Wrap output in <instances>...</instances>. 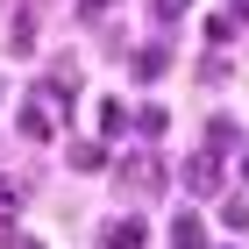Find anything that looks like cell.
Returning <instances> with one entry per match:
<instances>
[{"instance_id": "1", "label": "cell", "mask_w": 249, "mask_h": 249, "mask_svg": "<svg viewBox=\"0 0 249 249\" xmlns=\"http://www.w3.org/2000/svg\"><path fill=\"white\" fill-rule=\"evenodd\" d=\"M121 185H128V192H157V185H164V164H157L150 150L128 157V164H121Z\"/></svg>"}, {"instance_id": "2", "label": "cell", "mask_w": 249, "mask_h": 249, "mask_svg": "<svg viewBox=\"0 0 249 249\" xmlns=\"http://www.w3.org/2000/svg\"><path fill=\"white\" fill-rule=\"evenodd\" d=\"M185 185L199 192V199H207V192H221V157H213V150H199V157L185 164Z\"/></svg>"}, {"instance_id": "3", "label": "cell", "mask_w": 249, "mask_h": 249, "mask_svg": "<svg viewBox=\"0 0 249 249\" xmlns=\"http://www.w3.org/2000/svg\"><path fill=\"white\" fill-rule=\"evenodd\" d=\"M150 242V228L135 221V213H121V221H107V249H142Z\"/></svg>"}, {"instance_id": "4", "label": "cell", "mask_w": 249, "mask_h": 249, "mask_svg": "<svg viewBox=\"0 0 249 249\" xmlns=\"http://www.w3.org/2000/svg\"><path fill=\"white\" fill-rule=\"evenodd\" d=\"M235 142H242V128H235V114H213V121H207V150H213V157H228Z\"/></svg>"}, {"instance_id": "5", "label": "cell", "mask_w": 249, "mask_h": 249, "mask_svg": "<svg viewBox=\"0 0 249 249\" xmlns=\"http://www.w3.org/2000/svg\"><path fill=\"white\" fill-rule=\"evenodd\" d=\"M171 249H207V228H199V213H178V221H171Z\"/></svg>"}, {"instance_id": "6", "label": "cell", "mask_w": 249, "mask_h": 249, "mask_svg": "<svg viewBox=\"0 0 249 249\" xmlns=\"http://www.w3.org/2000/svg\"><path fill=\"white\" fill-rule=\"evenodd\" d=\"M21 199H29V185L0 171V228H7V221H15V213H21Z\"/></svg>"}, {"instance_id": "7", "label": "cell", "mask_w": 249, "mask_h": 249, "mask_svg": "<svg viewBox=\"0 0 249 249\" xmlns=\"http://www.w3.org/2000/svg\"><path fill=\"white\" fill-rule=\"evenodd\" d=\"M21 135H29V142H50V107L29 100V107H21Z\"/></svg>"}, {"instance_id": "8", "label": "cell", "mask_w": 249, "mask_h": 249, "mask_svg": "<svg viewBox=\"0 0 249 249\" xmlns=\"http://www.w3.org/2000/svg\"><path fill=\"white\" fill-rule=\"evenodd\" d=\"M164 64H171V50H164V43L135 50V78H164Z\"/></svg>"}, {"instance_id": "9", "label": "cell", "mask_w": 249, "mask_h": 249, "mask_svg": "<svg viewBox=\"0 0 249 249\" xmlns=\"http://www.w3.org/2000/svg\"><path fill=\"white\" fill-rule=\"evenodd\" d=\"M71 164H78V171H100V164H107V150H100V142H78Z\"/></svg>"}, {"instance_id": "10", "label": "cell", "mask_w": 249, "mask_h": 249, "mask_svg": "<svg viewBox=\"0 0 249 249\" xmlns=\"http://www.w3.org/2000/svg\"><path fill=\"white\" fill-rule=\"evenodd\" d=\"M135 128H142V135H164V128H171V114H164V107H142V114H135Z\"/></svg>"}, {"instance_id": "11", "label": "cell", "mask_w": 249, "mask_h": 249, "mask_svg": "<svg viewBox=\"0 0 249 249\" xmlns=\"http://www.w3.org/2000/svg\"><path fill=\"white\" fill-rule=\"evenodd\" d=\"M221 221H228V228H249V199H228V207H221Z\"/></svg>"}, {"instance_id": "12", "label": "cell", "mask_w": 249, "mask_h": 249, "mask_svg": "<svg viewBox=\"0 0 249 249\" xmlns=\"http://www.w3.org/2000/svg\"><path fill=\"white\" fill-rule=\"evenodd\" d=\"M150 7H157V21H178V15L192 7V0H150Z\"/></svg>"}, {"instance_id": "13", "label": "cell", "mask_w": 249, "mask_h": 249, "mask_svg": "<svg viewBox=\"0 0 249 249\" xmlns=\"http://www.w3.org/2000/svg\"><path fill=\"white\" fill-rule=\"evenodd\" d=\"M107 7H114V0H78V15H86V21H100Z\"/></svg>"}, {"instance_id": "14", "label": "cell", "mask_w": 249, "mask_h": 249, "mask_svg": "<svg viewBox=\"0 0 249 249\" xmlns=\"http://www.w3.org/2000/svg\"><path fill=\"white\" fill-rule=\"evenodd\" d=\"M242 171H249V157H242Z\"/></svg>"}]
</instances>
